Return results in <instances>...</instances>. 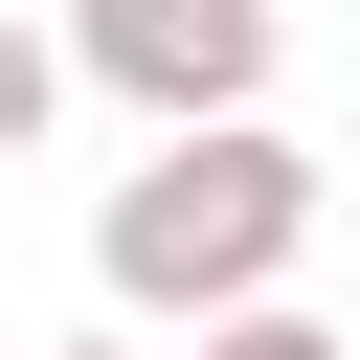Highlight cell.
Returning <instances> with one entry per match:
<instances>
[{"label":"cell","instance_id":"5","mask_svg":"<svg viewBox=\"0 0 360 360\" xmlns=\"http://www.w3.org/2000/svg\"><path fill=\"white\" fill-rule=\"evenodd\" d=\"M45 360H135V338H45Z\"/></svg>","mask_w":360,"mask_h":360},{"label":"cell","instance_id":"3","mask_svg":"<svg viewBox=\"0 0 360 360\" xmlns=\"http://www.w3.org/2000/svg\"><path fill=\"white\" fill-rule=\"evenodd\" d=\"M45 112H68V45H45V0H0V158H22Z\"/></svg>","mask_w":360,"mask_h":360},{"label":"cell","instance_id":"4","mask_svg":"<svg viewBox=\"0 0 360 360\" xmlns=\"http://www.w3.org/2000/svg\"><path fill=\"white\" fill-rule=\"evenodd\" d=\"M180 360H360V338H338V315H292V292H248V315H202Z\"/></svg>","mask_w":360,"mask_h":360},{"label":"cell","instance_id":"1","mask_svg":"<svg viewBox=\"0 0 360 360\" xmlns=\"http://www.w3.org/2000/svg\"><path fill=\"white\" fill-rule=\"evenodd\" d=\"M338 225V158L315 135H270V112H202V135H158L112 202H90V292L158 338H202V315H248V292H292V248Z\"/></svg>","mask_w":360,"mask_h":360},{"label":"cell","instance_id":"2","mask_svg":"<svg viewBox=\"0 0 360 360\" xmlns=\"http://www.w3.org/2000/svg\"><path fill=\"white\" fill-rule=\"evenodd\" d=\"M45 45H68V90H112L135 135H202V112H270V45H292V22H270V0H68Z\"/></svg>","mask_w":360,"mask_h":360}]
</instances>
